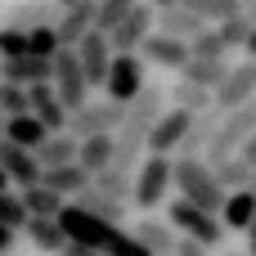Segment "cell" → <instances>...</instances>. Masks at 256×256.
<instances>
[{
	"label": "cell",
	"mask_w": 256,
	"mask_h": 256,
	"mask_svg": "<svg viewBox=\"0 0 256 256\" xmlns=\"http://www.w3.org/2000/svg\"><path fill=\"white\" fill-rule=\"evenodd\" d=\"M176 189H180L184 202H194V207H202V212H212V216H220L225 202H230V194L220 189L216 171H212L202 158H176Z\"/></svg>",
	"instance_id": "6da1fadb"
},
{
	"label": "cell",
	"mask_w": 256,
	"mask_h": 256,
	"mask_svg": "<svg viewBox=\"0 0 256 256\" xmlns=\"http://www.w3.org/2000/svg\"><path fill=\"white\" fill-rule=\"evenodd\" d=\"M166 225L176 230V234H184L189 243H198V248H220L225 243V225H220V216H212V212H202V207H194V202H184V198H176V202H166Z\"/></svg>",
	"instance_id": "7a4b0ae2"
},
{
	"label": "cell",
	"mask_w": 256,
	"mask_h": 256,
	"mask_svg": "<svg viewBox=\"0 0 256 256\" xmlns=\"http://www.w3.org/2000/svg\"><path fill=\"white\" fill-rule=\"evenodd\" d=\"M252 135H256V99L243 104L238 112H225V122H220V130H216V140H212V148H207L202 162H207V166H220V162L238 158Z\"/></svg>",
	"instance_id": "3957f363"
},
{
	"label": "cell",
	"mask_w": 256,
	"mask_h": 256,
	"mask_svg": "<svg viewBox=\"0 0 256 256\" xmlns=\"http://www.w3.org/2000/svg\"><path fill=\"white\" fill-rule=\"evenodd\" d=\"M166 117V90L162 86H144V94L126 108V126L117 130V140H126V144H148V135H153V126Z\"/></svg>",
	"instance_id": "277c9868"
},
{
	"label": "cell",
	"mask_w": 256,
	"mask_h": 256,
	"mask_svg": "<svg viewBox=\"0 0 256 256\" xmlns=\"http://www.w3.org/2000/svg\"><path fill=\"white\" fill-rule=\"evenodd\" d=\"M171 184H176V158H153V153H148L144 166H140V176H135V194H130V202H135L140 212H153V207L166 202Z\"/></svg>",
	"instance_id": "5b68a950"
},
{
	"label": "cell",
	"mask_w": 256,
	"mask_h": 256,
	"mask_svg": "<svg viewBox=\"0 0 256 256\" xmlns=\"http://www.w3.org/2000/svg\"><path fill=\"white\" fill-rule=\"evenodd\" d=\"M126 126V108L112 104V99H90L81 112H72L68 122V135L72 140H99V135H117Z\"/></svg>",
	"instance_id": "8992f818"
},
{
	"label": "cell",
	"mask_w": 256,
	"mask_h": 256,
	"mask_svg": "<svg viewBox=\"0 0 256 256\" xmlns=\"http://www.w3.org/2000/svg\"><path fill=\"white\" fill-rule=\"evenodd\" d=\"M54 94H58V104L68 112H81L90 104V81L81 72L76 50H58V58H54Z\"/></svg>",
	"instance_id": "52a82bcc"
},
{
	"label": "cell",
	"mask_w": 256,
	"mask_h": 256,
	"mask_svg": "<svg viewBox=\"0 0 256 256\" xmlns=\"http://www.w3.org/2000/svg\"><path fill=\"white\" fill-rule=\"evenodd\" d=\"M144 86H148V81H144V58H140V54H117V58H112V72H108V86H104L108 99L122 104V108H130V104L144 94Z\"/></svg>",
	"instance_id": "ba28073f"
},
{
	"label": "cell",
	"mask_w": 256,
	"mask_h": 256,
	"mask_svg": "<svg viewBox=\"0 0 256 256\" xmlns=\"http://www.w3.org/2000/svg\"><path fill=\"white\" fill-rule=\"evenodd\" d=\"M153 32H158V9H153L148 0H140V4H135V14H130V18L108 36V40H112V54H140V50H144V40H148Z\"/></svg>",
	"instance_id": "9c48e42d"
},
{
	"label": "cell",
	"mask_w": 256,
	"mask_h": 256,
	"mask_svg": "<svg viewBox=\"0 0 256 256\" xmlns=\"http://www.w3.org/2000/svg\"><path fill=\"white\" fill-rule=\"evenodd\" d=\"M76 58H81V72H86V81H90V90H104L108 86V72H112V40L104 36V32H90L81 45H76Z\"/></svg>",
	"instance_id": "30bf717a"
},
{
	"label": "cell",
	"mask_w": 256,
	"mask_h": 256,
	"mask_svg": "<svg viewBox=\"0 0 256 256\" xmlns=\"http://www.w3.org/2000/svg\"><path fill=\"white\" fill-rule=\"evenodd\" d=\"M194 130V112H184V108H166V117L153 126V135H148V153L153 158H171V153H180V144H184V135Z\"/></svg>",
	"instance_id": "8fae6325"
},
{
	"label": "cell",
	"mask_w": 256,
	"mask_h": 256,
	"mask_svg": "<svg viewBox=\"0 0 256 256\" xmlns=\"http://www.w3.org/2000/svg\"><path fill=\"white\" fill-rule=\"evenodd\" d=\"M0 166H4V176L27 194V189H36L40 180H45V166L36 162V153H27V148H18V144H0Z\"/></svg>",
	"instance_id": "7c38bea8"
},
{
	"label": "cell",
	"mask_w": 256,
	"mask_h": 256,
	"mask_svg": "<svg viewBox=\"0 0 256 256\" xmlns=\"http://www.w3.org/2000/svg\"><path fill=\"white\" fill-rule=\"evenodd\" d=\"M256 99V63L248 58V63H238L234 72H230V81L216 90V108L220 112H238L243 104H252Z\"/></svg>",
	"instance_id": "4fadbf2b"
},
{
	"label": "cell",
	"mask_w": 256,
	"mask_h": 256,
	"mask_svg": "<svg viewBox=\"0 0 256 256\" xmlns=\"http://www.w3.org/2000/svg\"><path fill=\"white\" fill-rule=\"evenodd\" d=\"M58 18H63V9H58L54 0H18V4H9L4 27L36 32V27H58Z\"/></svg>",
	"instance_id": "5bb4252c"
},
{
	"label": "cell",
	"mask_w": 256,
	"mask_h": 256,
	"mask_svg": "<svg viewBox=\"0 0 256 256\" xmlns=\"http://www.w3.org/2000/svg\"><path fill=\"white\" fill-rule=\"evenodd\" d=\"M140 58H144V63H153V68H176V72H184V68H189V58H194V50H189L184 40H176V36L153 32V36L144 40Z\"/></svg>",
	"instance_id": "9a60e30c"
},
{
	"label": "cell",
	"mask_w": 256,
	"mask_h": 256,
	"mask_svg": "<svg viewBox=\"0 0 256 256\" xmlns=\"http://www.w3.org/2000/svg\"><path fill=\"white\" fill-rule=\"evenodd\" d=\"M94 14H99V4H94V0H86V4H76V9H68V14L58 18V27H54V32H58V45H63V50H76V45L94 32Z\"/></svg>",
	"instance_id": "2e32d148"
},
{
	"label": "cell",
	"mask_w": 256,
	"mask_h": 256,
	"mask_svg": "<svg viewBox=\"0 0 256 256\" xmlns=\"http://www.w3.org/2000/svg\"><path fill=\"white\" fill-rule=\"evenodd\" d=\"M130 234H135V238H140L153 256H176V252H180V243H184V238H180L166 220H158V216H144Z\"/></svg>",
	"instance_id": "e0dca14e"
},
{
	"label": "cell",
	"mask_w": 256,
	"mask_h": 256,
	"mask_svg": "<svg viewBox=\"0 0 256 256\" xmlns=\"http://www.w3.org/2000/svg\"><path fill=\"white\" fill-rule=\"evenodd\" d=\"M230 72H234V63L230 58H189V68L180 72V81H189V86H202V90H220L225 81H230Z\"/></svg>",
	"instance_id": "ac0fdd59"
},
{
	"label": "cell",
	"mask_w": 256,
	"mask_h": 256,
	"mask_svg": "<svg viewBox=\"0 0 256 256\" xmlns=\"http://www.w3.org/2000/svg\"><path fill=\"white\" fill-rule=\"evenodd\" d=\"M158 32H162V36H176V40H184V45H194V40H198L202 32H212V27H207L198 14H189V9L180 4V9L158 14Z\"/></svg>",
	"instance_id": "d6986e66"
},
{
	"label": "cell",
	"mask_w": 256,
	"mask_h": 256,
	"mask_svg": "<svg viewBox=\"0 0 256 256\" xmlns=\"http://www.w3.org/2000/svg\"><path fill=\"white\" fill-rule=\"evenodd\" d=\"M220 122H225V112H220V108H212V112L194 117V130L184 135V144H180V158H207V148H212V140H216Z\"/></svg>",
	"instance_id": "ffe728a7"
},
{
	"label": "cell",
	"mask_w": 256,
	"mask_h": 256,
	"mask_svg": "<svg viewBox=\"0 0 256 256\" xmlns=\"http://www.w3.org/2000/svg\"><path fill=\"white\" fill-rule=\"evenodd\" d=\"M45 189H54V194H63L68 202H76L90 184H94V176L81 166V162H72V166H58V171H45V180H40Z\"/></svg>",
	"instance_id": "44dd1931"
},
{
	"label": "cell",
	"mask_w": 256,
	"mask_h": 256,
	"mask_svg": "<svg viewBox=\"0 0 256 256\" xmlns=\"http://www.w3.org/2000/svg\"><path fill=\"white\" fill-rule=\"evenodd\" d=\"M81 158V140H72V135H50L40 148H36V162L45 166V171H58V166H72Z\"/></svg>",
	"instance_id": "7402d4cb"
},
{
	"label": "cell",
	"mask_w": 256,
	"mask_h": 256,
	"mask_svg": "<svg viewBox=\"0 0 256 256\" xmlns=\"http://www.w3.org/2000/svg\"><path fill=\"white\" fill-rule=\"evenodd\" d=\"M22 234H27V243H32L36 252L58 256L63 248H68V234H63V225H58V220H45V216H32Z\"/></svg>",
	"instance_id": "603a6c76"
},
{
	"label": "cell",
	"mask_w": 256,
	"mask_h": 256,
	"mask_svg": "<svg viewBox=\"0 0 256 256\" xmlns=\"http://www.w3.org/2000/svg\"><path fill=\"white\" fill-rule=\"evenodd\" d=\"M9 144H18V148H27V153H36L45 140H50V130H45V122L36 117V112H22V117H9V135H4Z\"/></svg>",
	"instance_id": "cb8c5ba5"
},
{
	"label": "cell",
	"mask_w": 256,
	"mask_h": 256,
	"mask_svg": "<svg viewBox=\"0 0 256 256\" xmlns=\"http://www.w3.org/2000/svg\"><path fill=\"white\" fill-rule=\"evenodd\" d=\"M90 176H104L117 162V135H99V140H81V158H76Z\"/></svg>",
	"instance_id": "d4e9b609"
},
{
	"label": "cell",
	"mask_w": 256,
	"mask_h": 256,
	"mask_svg": "<svg viewBox=\"0 0 256 256\" xmlns=\"http://www.w3.org/2000/svg\"><path fill=\"white\" fill-rule=\"evenodd\" d=\"M220 225L234 230V234H238V230L248 234V230L256 225V198L248 194V189H243V194H230V202H225V212H220Z\"/></svg>",
	"instance_id": "484cf974"
},
{
	"label": "cell",
	"mask_w": 256,
	"mask_h": 256,
	"mask_svg": "<svg viewBox=\"0 0 256 256\" xmlns=\"http://www.w3.org/2000/svg\"><path fill=\"white\" fill-rule=\"evenodd\" d=\"M76 207L81 212H90L94 220H108V225H122V216H126V202H117V198H108V194H99L94 184L76 198Z\"/></svg>",
	"instance_id": "4316f807"
},
{
	"label": "cell",
	"mask_w": 256,
	"mask_h": 256,
	"mask_svg": "<svg viewBox=\"0 0 256 256\" xmlns=\"http://www.w3.org/2000/svg\"><path fill=\"white\" fill-rule=\"evenodd\" d=\"M22 207H27V216L58 220V216H63V207H68V198H63V194H54V189H45V184H36V189H27V194H22Z\"/></svg>",
	"instance_id": "83f0119b"
},
{
	"label": "cell",
	"mask_w": 256,
	"mask_h": 256,
	"mask_svg": "<svg viewBox=\"0 0 256 256\" xmlns=\"http://www.w3.org/2000/svg\"><path fill=\"white\" fill-rule=\"evenodd\" d=\"M171 108H184V112L202 117V112H212V108H216V94H212V90H202V86L180 81V86L171 90Z\"/></svg>",
	"instance_id": "f1b7e54d"
},
{
	"label": "cell",
	"mask_w": 256,
	"mask_h": 256,
	"mask_svg": "<svg viewBox=\"0 0 256 256\" xmlns=\"http://www.w3.org/2000/svg\"><path fill=\"white\" fill-rule=\"evenodd\" d=\"M184 9H189V14H198L207 27H212V22L220 27V22H230V18H238V14H243V0H184Z\"/></svg>",
	"instance_id": "f546056e"
},
{
	"label": "cell",
	"mask_w": 256,
	"mask_h": 256,
	"mask_svg": "<svg viewBox=\"0 0 256 256\" xmlns=\"http://www.w3.org/2000/svg\"><path fill=\"white\" fill-rule=\"evenodd\" d=\"M94 4H99V14H94V32L112 36V32L135 14V4H140V0H94Z\"/></svg>",
	"instance_id": "4dcf8cb0"
},
{
	"label": "cell",
	"mask_w": 256,
	"mask_h": 256,
	"mask_svg": "<svg viewBox=\"0 0 256 256\" xmlns=\"http://www.w3.org/2000/svg\"><path fill=\"white\" fill-rule=\"evenodd\" d=\"M212 171H216V180H220L225 194H243V189L252 184V166H248L243 158H230V162H220V166H212Z\"/></svg>",
	"instance_id": "1f68e13d"
},
{
	"label": "cell",
	"mask_w": 256,
	"mask_h": 256,
	"mask_svg": "<svg viewBox=\"0 0 256 256\" xmlns=\"http://www.w3.org/2000/svg\"><path fill=\"white\" fill-rule=\"evenodd\" d=\"M94 189H99V194H108V198H117V202H126V198L135 194V176H130V171H122V166H108L104 176H94Z\"/></svg>",
	"instance_id": "d6a6232c"
},
{
	"label": "cell",
	"mask_w": 256,
	"mask_h": 256,
	"mask_svg": "<svg viewBox=\"0 0 256 256\" xmlns=\"http://www.w3.org/2000/svg\"><path fill=\"white\" fill-rule=\"evenodd\" d=\"M58 32L54 27H36V32H27V54L32 58H58Z\"/></svg>",
	"instance_id": "836d02e7"
},
{
	"label": "cell",
	"mask_w": 256,
	"mask_h": 256,
	"mask_svg": "<svg viewBox=\"0 0 256 256\" xmlns=\"http://www.w3.org/2000/svg\"><path fill=\"white\" fill-rule=\"evenodd\" d=\"M0 112H4V117H22V112H32V94H27L22 86L0 81Z\"/></svg>",
	"instance_id": "e575fe53"
},
{
	"label": "cell",
	"mask_w": 256,
	"mask_h": 256,
	"mask_svg": "<svg viewBox=\"0 0 256 256\" xmlns=\"http://www.w3.org/2000/svg\"><path fill=\"white\" fill-rule=\"evenodd\" d=\"M216 32H220L225 50H248V36H252V22H248V18L238 14V18H230V22H220Z\"/></svg>",
	"instance_id": "d590c367"
},
{
	"label": "cell",
	"mask_w": 256,
	"mask_h": 256,
	"mask_svg": "<svg viewBox=\"0 0 256 256\" xmlns=\"http://www.w3.org/2000/svg\"><path fill=\"white\" fill-rule=\"evenodd\" d=\"M27 207H22V198H14V194H0V225L4 230H27Z\"/></svg>",
	"instance_id": "8d00e7d4"
},
{
	"label": "cell",
	"mask_w": 256,
	"mask_h": 256,
	"mask_svg": "<svg viewBox=\"0 0 256 256\" xmlns=\"http://www.w3.org/2000/svg\"><path fill=\"white\" fill-rule=\"evenodd\" d=\"M9 58H27V32L18 27H0V63Z\"/></svg>",
	"instance_id": "74e56055"
},
{
	"label": "cell",
	"mask_w": 256,
	"mask_h": 256,
	"mask_svg": "<svg viewBox=\"0 0 256 256\" xmlns=\"http://www.w3.org/2000/svg\"><path fill=\"white\" fill-rule=\"evenodd\" d=\"M189 50H194V58H225V54H230L216 27H212V32H202V36H198V40H194Z\"/></svg>",
	"instance_id": "f35d334b"
},
{
	"label": "cell",
	"mask_w": 256,
	"mask_h": 256,
	"mask_svg": "<svg viewBox=\"0 0 256 256\" xmlns=\"http://www.w3.org/2000/svg\"><path fill=\"white\" fill-rule=\"evenodd\" d=\"M14 243H18V230H4V225H0V256L14 252Z\"/></svg>",
	"instance_id": "ab89813d"
},
{
	"label": "cell",
	"mask_w": 256,
	"mask_h": 256,
	"mask_svg": "<svg viewBox=\"0 0 256 256\" xmlns=\"http://www.w3.org/2000/svg\"><path fill=\"white\" fill-rule=\"evenodd\" d=\"M238 158H243V162H248V166L256 171V135L248 140V144H243V153H238Z\"/></svg>",
	"instance_id": "60d3db41"
},
{
	"label": "cell",
	"mask_w": 256,
	"mask_h": 256,
	"mask_svg": "<svg viewBox=\"0 0 256 256\" xmlns=\"http://www.w3.org/2000/svg\"><path fill=\"white\" fill-rule=\"evenodd\" d=\"M58 256H99V252H94V248H81V243H68Z\"/></svg>",
	"instance_id": "b9f144b4"
},
{
	"label": "cell",
	"mask_w": 256,
	"mask_h": 256,
	"mask_svg": "<svg viewBox=\"0 0 256 256\" xmlns=\"http://www.w3.org/2000/svg\"><path fill=\"white\" fill-rule=\"evenodd\" d=\"M176 256H207V248H198V243H189V238H184V243H180V252Z\"/></svg>",
	"instance_id": "7bdbcfd3"
},
{
	"label": "cell",
	"mask_w": 256,
	"mask_h": 256,
	"mask_svg": "<svg viewBox=\"0 0 256 256\" xmlns=\"http://www.w3.org/2000/svg\"><path fill=\"white\" fill-rule=\"evenodd\" d=\"M148 4H153V9H158V14H166V9H180V4H184V0H148Z\"/></svg>",
	"instance_id": "ee69618b"
},
{
	"label": "cell",
	"mask_w": 256,
	"mask_h": 256,
	"mask_svg": "<svg viewBox=\"0 0 256 256\" xmlns=\"http://www.w3.org/2000/svg\"><path fill=\"white\" fill-rule=\"evenodd\" d=\"M248 58L256 63V27H252V36H248Z\"/></svg>",
	"instance_id": "f6af8a7d"
},
{
	"label": "cell",
	"mask_w": 256,
	"mask_h": 256,
	"mask_svg": "<svg viewBox=\"0 0 256 256\" xmlns=\"http://www.w3.org/2000/svg\"><path fill=\"white\" fill-rule=\"evenodd\" d=\"M248 256H256V225L248 230Z\"/></svg>",
	"instance_id": "bcb514c9"
},
{
	"label": "cell",
	"mask_w": 256,
	"mask_h": 256,
	"mask_svg": "<svg viewBox=\"0 0 256 256\" xmlns=\"http://www.w3.org/2000/svg\"><path fill=\"white\" fill-rule=\"evenodd\" d=\"M54 4H58V9L68 14V9H76V4H86V0H54Z\"/></svg>",
	"instance_id": "7dc6e473"
},
{
	"label": "cell",
	"mask_w": 256,
	"mask_h": 256,
	"mask_svg": "<svg viewBox=\"0 0 256 256\" xmlns=\"http://www.w3.org/2000/svg\"><path fill=\"white\" fill-rule=\"evenodd\" d=\"M4 135H9V117L0 112V144H4Z\"/></svg>",
	"instance_id": "c3c4849f"
},
{
	"label": "cell",
	"mask_w": 256,
	"mask_h": 256,
	"mask_svg": "<svg viewBox=\"0 0 256 256\" xmlns=\"http://www.w3.org/2000/svg\"><path fill=\"white\" fill-rule=\"evenodd\" d=\"M9 184H14V180H9V176H4V166H0V194H9Z\"/></svg>",
	"instance_id": "681fc988"
},
{
	"label": "cell",
	"mask_w": 256,
	"mask_h": 256,
	"mask_svg": "<svg viewBox=\"0 0 256 256\" xmlns=\"http://www.w3.org/2000/svg\"><path fill=\"white\" fill-rule=\"evenodd\" d=\"M248 194H252V198H256V171H252V184H248Z\"/></svg>",
	"instance_id": "f907efd6"
},
{
	"label": "cell",
	"mask_w": 256,
	"mask_h": 256,
	"mask_svg": "<svg viewBox=\"0 0 256 256\" xmlns=\"http://www.w3.org/2000/svg\"><path fill=\"white\" fill-rule=\"evenodd\" d=\"M0 27H4V22H0Z\"/></svg>",
	"instance_id": "816d5d0a"
},
{
	"label": "cell",
	"mask_w": 256,
	"mask_h": 256,
	"mask_svg": "<svg viewBox=\"0 0 256 256\" xmlns=\"http://www.w3.org/2000/svg\"><path fill=\"white\" fill-rule=\"evenodd\" d=\"M0 81H4V76H0Z\"/></svg>",
	"instance_id": "f5cc1de1"
}]
</instances>
